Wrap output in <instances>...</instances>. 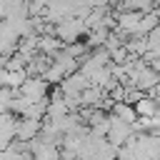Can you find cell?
<instances>
[{"instance_id":"1","label":"cell","mask_w":160,"mask_h":160,"mask_svg":"<svg viewBox=\"0 0 160 160\" xmlns=\"http://www.w3.org/2000/svg\"><path fill=\"white\" fill-rule=\"evenodd\" d=\"M82 32H88V25H85V18L82 15H65L62 20L55 22V35L62 40V45L80 40Z\"/></svg>"},{"instance_id":"2","label":"cell","mask_w":160,"mask_h":160,"mask_svg":"<svg viewBox=\"0 0 160 160\" xmlns=\"http://www.w3.org/2000/svg\"><path fill=\"white\" fill-rule=\"evenodd\" d=\"M135 135V128L130 125V122H125V120H120L118 115H110L108 118V142H112L115 148H122L130 138Z\"/></svg>"},{"instance_id":"3","label":"cell","mask_w":160,"mask_h":160,"mask_svg":"<svg viewBox=\"0 0 160 160\" xmlns=\"http://www.w3.org/2000/svg\"><path fill=\"white\" fill-rule=\"evenodd\" d=\"M140 18H142L140 10H118V15H115V32H120L125 40L138 35L140 32Z\"/></svg>"},{"instance_id":"4","label":"cell","mask_w":160,"mask_h":160,"mask_svg":"<svg viewBox=\"0 0 160 160\" xmlns=\"http://www.w3.org/2000/svg\"><path fill=\"white\" fill-rule=\"evenodd\" d=\"M18 92L25 95L28 100L38 102V100H45V98H48V92H50V82H48L42 75H28V80L18 88Z\"/></svg>"},{"instance_id":"5","label":"cell","mask_w":160,"mask_h":160,"mask_svg":"<svg viewBox=\"0 0 160 160\" xmlns=\"http://www.w3.org/2000/svg\"><path fill=\"white\" fill-rule=\"evenodd\" d=\"M42 130V120H35V118H18V128H15V140L20 142H30L40 135Z\"/></svg>"},{"instance_id":"6","label":"cell","mask_w":160,"mask_h":160,"mask_svg":"<svg viewBox=\"0 0 160 160\" xmlns=\"http://www.w3.org/2000/svg\"><path fill=\"white\" fill-rule=\"evenodd\" d=\"M15 128H18V115L15 112H2L0 115V150L10 148L15 142Z\"/></svg>"},{"instance_id":"7","label":"cell","mask_w":160,"mask_h":160,"mask_svg":"<svg viewBox=\"0 0 160 160\" xmlns=\"http://www.w3.org/2000/svg\"><path fill=\"white\" fill-rule=\"evenodd\" d=\"M112 115H118L120 120H125V122H138V110H135V105H130V102H125V100H118V102H112Z\"/></svg>"},{"instance_id":"8","label":"cell","mask_w":160,"mask_h":160,"mask_svg":"<svg viewBox=\"0 0 160 160\" xmlns=\"http://www.w3.org/2000/svg\"><path fill=\"white\" fill-rule=\"evenodd\" d=\"M158 108H160V102L148 92V95H142L138 102H135V110H138V115L140 118H152L155 112H158Z\"/></svg>"},{"instance_id":"9","label":"cell","mask_w":160,"mask_h":160,"mask_svg":"<svg viewBox=\"0 0 160 160\" xmlns=\"http://www.w3.org/2000/svg\"><path fill=\"white\" fill-rule=\"evenodd\" d=\"M42 78L50 82V85H60L62 82V78H65V70L58 65V62H50L48 68H45V72H42Z\"/></svg>"},{"instance_id":"10","label":"cell","mask_w":160,"mask_h":160,"mask_svg":"<svg viewBox=\"0 0 160 160\" xmlns=\"http://www.w3.org/2000/svg\"><path fill=\"white\" fill-rule=\"evenodd\" d=\"M8 110H10V108H8V102H0V115H2V112H8Z\"/></svg>"}]
</instances>
